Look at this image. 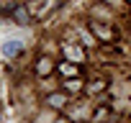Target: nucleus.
I'll list each match as a JSON object with an SVG mask.
<instances>
[{
    "label": "nucleus",
    "mask_w": 131,
    "mask_h": 123,
    "mask_svg": "<svg viewBox=\"0 0 131 123\" xmlns=\"http://www.w3.org/2000/svg\"><path fill=\"white\" fill-rule=\"evenodd\" d=\"M21 51H23V41H21V39H5V44H3V54H5L8 59L18 56Z\"/></svg>",
    "instance_id": "f257e3e1"
},
{
    "label": "nucleus",
    "mask_w": 131,
    "mask_h": 123,
    "mask_svg": "<svg viewBox=\"0 0 131 123\" xmlns=\"http://www.w3.org/2000/svg\"><path fill=\"white\" fill-rule=\"evenodd\" d=\"M90 31H93L98 39H103V41H113V31H111L108 26H100V23L93 21V23H90Z\"/></svg>",
    "instance_id": "f03ea898"
},
{
    "label": "nucleus",
    "mask_w": 131,
    "mask_h": 123,
    "mask_svg": "<svg viewBox=\"0 0 131 123\" xmlns=\"http://www.w3.org/2000/svg\"><path fill=\"white\" fill-rule=\"evenodd\" d=\"M62 51H64V56H67L70 61H75V64H80V61L85 59V54H82V49H77V46H72V44H67V46H64Z\"/></svg>",
    "instance_id": "7ed1b4c3"
},
{
    "label": "nucleus",
    "mask_w": 131,
    "mask_h": 123,
    "mask_svg": "<svg viewBox=\"0 0 131 123\" xmlns=\"http://www.w3.org/2000/svg\"><path fill=\"white\" fill-rule=\"evenodd\" d=\"M49 105L51 108H64V105H67V97H64V95H49Z\"/></svg>",
    "instance_id": "20e7f679"
},
{
    "label": "nucleus",
    "mask_w": 131,
    "mask_h": 123,
    "mask_svg": "<svg viewBox=\"0 0 131 123\" xmlns=\"http://www.w3.org/2000/svg\"><path fill=\"white\" fill-rule=\"evenodd\" d=\"M13 18H16V23H28V10H26V8L21 5V8H16Z\"/></svg>",
    "instance_id": "39448f33"
},
{
    "label": "nucleus",
    "mask_w": 131,
    "mask_h": 123,
    "mask_svg": "<svg viewBox=\"0 0 131 123\" xmlns=\"http://www.w3.org/2000/svg\"><path fill=\"white\" fill-rule=\"evenodd\" d=\"M36 69H39V75H49V72H51V61H49V59H39Z\"/></svg>",
    "instance_id": "423d86ee"
},
{
    "label": "nucleus",
    "mask_w": 131,
    "mask_h": 123,
    "mask_svg": "<svg viewBox=\"0 0 131 123\" xmlns=\"http://www.w3.org/2000/svg\"><path fill=\"white\" fill-rule=\"evenodd\" d=\"M67 87H70V90H80L82 85H80V80H75V77H72V80L67 82Z\"/></svg>",
    "instance_id": "0eeeda50"
},
{
    "label": "nucleus",
    "mask_w": 131,
    "mask_h": 123,
    "mask_svg": "<svg viewBox=\"0 0 131 123\" xmlns=\"http://www.w3.org/2000/svg\"><path fill=\"white\" fill-rule=\"evenodd\" d=\"M62 72H64V75H75V67H72V64H62Z\"/></svg>",
    "instance_id": "6e6552de"
}]
</instances>
